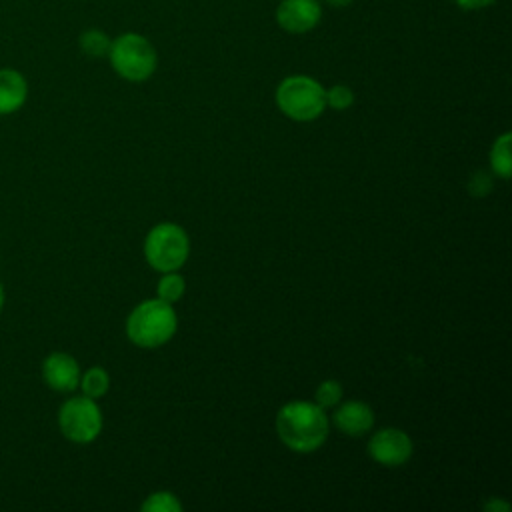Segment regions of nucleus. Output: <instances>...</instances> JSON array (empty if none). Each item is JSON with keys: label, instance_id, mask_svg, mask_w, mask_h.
<instances>
[{"label": "nucleus", "instance_id": "obj_1", "mask_svg": "<svg viewBox=\"0 0 512 512\" xmlns=\"http://www.w3.org/2000/svg\"><path fill=\"white\" fill-rule=\"evenodd\" d=\"M280 440L294 452H314L328 436V418L316 402H288L276 416Z\"/></svg>", "mask_w": 512, "mask_h": 512}, {"label": "nucleus", "instance_id": "obj_2", "mask_svg": "<svg viewBox=\"0 0 512 512\" xmlns=\"http://www.w3.org/2000/svg\"><path fill=\"white\" fill-rule=\"evenodd\" d=\"M176 332V312L160 298L140 302L126 320L128 338L142 348H156Z\"/></svg>", "mask_w": 512, "mask_h": 512}, {"label": "nucleus", "instance_id": "obj_3", "mask_svg": "<svg viewBox=\"0 0 512 512\" xmlns=\"http://www.w3.org/2000/svg\"><path fill=\"white\" fill-rule=\"evenodd\" d=\"M276 104L288 118L308 122L324 112L326 90L318 80L304 74H294L278 84Z\"/></svg>", "mask_w": 512, "mask_h": 512}, {"label": "nucleus", "instance_id": "obj_4", "mask_svg": "<svg viewBox=\"0 0 512 512\" xmlns=\"http://www.w3.org/2000/svg\"><path fill=\"white\" fill-rule=\"evenodd\" d=\"M108 58L116 74L130 82L148 80L158 64V56L150 40L136 32H126L112 40Z\"/></svg>", "mask_w": 512, "mask_h": 512}, {"label": "nucleus", "instance_id": "obj_5", "mask_svg": "<svg viewBox=\"0 0 512 512\" xmlns=\"http://www.w3.org/2000/svg\"><path fill=\"white\" fill-rule=\"evenodd\" d=\"M190 252L186 232L172 222L156 224L144 240V256L154 270L174 272L178 270Z\"/></svg>", "mask_w": 512, "mask_h": 512}, {"label": "nucleus", "instance_id": "obj_6", "mask_svg": "<svg viewBox=\"0 0 512 512\" xmlns=\"http://www.w3.org/2000/svg\"><path fill=\"white\" fill-rule=\"evenodd\" d=\"M58 428L64 438L76 444L96 440L102 430V412L96 400L88 396L68 398L58 410Z\"/></svg>", "mask_w": 512, "mask_h": 512}, {"label": "nucleus", "instance_id": "obj_7", "mask_svg": "<svg viewBox=\"0 0 512 512\" xmlns=\"http://www.w3.org/2000/svg\"><path fill=\"white\" fill-rule=\"evenodd\" d=\"M368 454L382 466H402L412 456V440L398 428H382L370 438Z\"/></svg>", "mask_w": 512, "mask_h": 512}, {"label": "nucleus", "instance_id": "obj_8", "mask_svg": "<svg viewBox=\"0 0 512 512\" xmlns=\"http://www.w3.org/2000/svg\"><path fill=\"white\" fill-rule=\"evenodd\" d=\"M322 18L320 0H280L276 22L284 32L304 34L316 28Z\"/></svg>", "mask_w": 512, "mask_h": 512}, {"label": "nucleus", "instance_id": "obj_9", "mask_svg": "<svg viewBox=\"0 0 512 512\" xmlns=\"http://www.w3.org/2000/svg\"><path fill=\"white\" fill-rule=\"evenodd\" d=\"M42 378L56 392H72L80 384V366L66 352H52L42 362Z\"/></svg>", "mask_w": 512, "mask_h": 512}, {"label": "nucleus", "instance_id": "obj_10", "mask_svg": "<svg viewBox=\"0 0 512 512\" xmlns=\"http://www.w3.org/2000/svg\"><path fill=\"white\" fill-rule=\"evenodd\" d=\"M332 422L348 436H362L372 428L374 412L360 400H348L336 408Z\"/></svg>", "mask_w": 512, "mask_h": 512}, {"label": "nucleus", "instance_id": "obj_11", "mask_svg": "<svg viewBox=\"0 0 512 512\" xmlns=\"http://www.w3.org/2000/svg\"><path fill=\"white\" fill-rule=\"evenodd\" d=\"M28 96L26 78L14 68H0V114H12Z\"/></svg>", "mask_w": 512, "mask_h": 512}, {"label": "nucleus", "instance_id": "obj_12", "mask_svg": "<svg viewBox=\"0 0 512 512\" xmlns=\"http://www.w3.org/2000/svg\"><path fill=\"white\" fill-rule=\"evenodd\" d=\"M84 392V396L88 398H100L108 392V386H110V376L104 368L100 366H92L88 368L82 376H80V384H78Z\"/></svg>", "mask_w": 512, "mask_h": 512}, {"label": "nucleus", "instance_id": "obj_13", "mask_svg": "<svg viewBox=\"0 0 512 512\" xmlns=\"http://www.w3.org/2000/svg\"><path fill=\"white\" fill-rule=\"evenodd\" d=\"M490 164L492 170L508 180L510 178V168H512V160H510V134H502L500 138H496L492 150H490Z\"/></svg>", "mask_w": 512, "mask_h": 512}, {"label": "nucleus", "instance_id": "obj_14", "mask_svg": "<svg viewBox=\"0 0 512 512\" xmlns=\"http://www.w3.org/2000/svg\"><path fill=\"white\" fill-rule=\"evenodd\" d=\"M78 42H80L82 52L88 54V56H92V58L108 56L110 44H112V40H110L102 30H96V28H90V30L82 32Z\"/></svg>", "mask_w": 512, "mask_h": 512}, {"label": "nucleus", "instance_id": "obj_15", "mask_svg": "<svg viewBox=\"0 0 512 512\" xmlns=\"http://www.w3.org/2000/svg\"><path fill=\"white\" fill-rule=\"evenodd\" d=\"M184 288H186L184 278H182L180 274H176V270H174V272H166V274L160 278L156 290H158V298H160V300L172 304V302H176V300L182 298Z\"/></svg>", "mask_w": 512, "mask_h": 512}, {"label": "nucleus", "instance_id": "obj_16", "mask_svg": "<svg viewBox=\"0 0 512 512\" xmlns=\"http://www.w3.org/2000/svg\"><path fill=\"white\" fill-rule=\"evenodd\" d=\"M140 510L148 512H180L182 504L172 492H154L140 504Z\"/></svg>", "mask_w": 512, "mask_h": 512}, {"label": "nucleus", "instance_id": "obj_17", "mask_svg": "<svg viewBox=\"0 0 512 512\" xmlns=\"http://www.w3.org/2000/svg\"><path fill=\"white\" fill-rule=\"evenodd\" d=\"M314 400L320 408H330L336 406L342 400V386L336 380H326L316 388Z\"/></svg>", "mask_w": 512, "mask_h": 512}, {"label": "nucleus", "instance_id": "obj_18", "mask_svg": "<svg viewBox=\"0 0 512 512\" xmlns=\"http://www.w3.org/2000/svg\"><path fill=\"white\" fill-rule=\"evenodd\" d=\"M354 102V94L348 86L336 84L330 90H326V106H332L336 110H346L348 106H352Z\"/></svg>", "mask_w": 512, "mask_h": 512}, {"label": "nucleus", "instance_id": "obj_19", "mask_svg": "<svg viewBox=\"0 0 512 512\" xmlns=\"http://www.w3.org/2000/svg\"><path fill=\"white\" fill-rule=\"evenodd\" d=\"M468 188H470V192H472L474 196H484V194H488V192H490V178H488V174H486V172H476V174L472 176Z\"/></svg>", "mask_w": 512, "mask_h": 512}, {"label": "nucleus", "instance_id": "obj_20", "mask_svg": "<svg viewBox=\"0 0 512 512\" xmlns=\"http://www.w3.org/2000/svg\"><path fill=\"white\" fill-rule=\"evenodd\" d=\"M462 10H482L490 4H494L496 0H454Z\"/></svg>", "mask_w": 512, "mask_h": 512}, {"label": "nucleus", "instance_id": "obj_21", "mask_svg": "<svg viewBox=\"0 0 512 512\" xmlns=\"http://www.w3.org/2000/svg\"><path fill=\"white\" fill-rule=\"evenodd\" d=\"M484 508H486V510H498V508H500V510L506 512V510H508V504H506V502H498V500H490Z\"/></svg>", "mask_w": 512, "mask_h": 512}, {"label": "nucleus", "instance_id": "obj_22", "mask_svg": "<svg viewBox=\"0 0 512 512\" xmlns=\"http://www.w3.org/2000/svg\"><path fill=\"white\" fill-rule=\"evenodd\" d=\"M328 6H334V8H344L348 6L352 0H324Z\"/></svg>", "mask_w": 512, "mask_h": 512}, {"label": "nucleus", "instance_id": "obj_23", "mask_svg": "<svg viewBox=\"0 0 512 512\" xmlns=\"http://www.w3.org/2000/svg\"><path fill=\"white\" fill-rule=\"evenodd\" d=\"M4 300H6V294H4V286L0 284V312H2V308H4Z\"/></svg>", "mask_w": 512, "mask_h": 512}]
</instances>
